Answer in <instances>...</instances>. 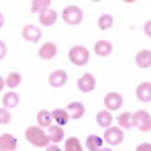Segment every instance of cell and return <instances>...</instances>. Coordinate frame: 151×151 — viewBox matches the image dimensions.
I'll use <instances>...</instances> for the list:
<instances>
[{
	"label": "cell",
	"instance_id": "6da1fadb",
	"mask_svg": "<svg viewBox=\"0 0 151 151\" xmlns=\"http://www.w3.org/2000/svg\"><path fill=\"white\" fill-rule=\"evenodd\" d=\"M25 138H27V141L30 145H34L35 148H44V146H47L49 141H50L47 133H44V129L40 126H30V128H27Z\"/></svg>",
	"mask_w": 151,
	"mask_h": 151
},
{
	"label": "cell",
	"instance_id": "7a4b0ae2",
	"mask_svg": "<svg viewBox=\"0 0 151 151\" xmlns=\"http://www.w3.org/2000/svg\"><path fill=\"white\" fill-rule=\"evenodd\" d=\"M69 60L76 65H86L89 62V50L82 45H76L69 50Z\"/></svg>",
	"mask_w": 151,
	"mask_h": 151
},
{
	"label": "cell",
	"instance_id": "3957f363",
	"mask_svg": "<svg viewBox=\"0 0 151 151\" xmlns=\"http://www.w3.org/2000/svg\"><path fill=\"white\" fill-rule=\"evenodd\" d=\"M62 19L69 25H79L82 22V10L77 5H67L62 12Z\"/></svg>",
	"mask_w": 151,
	"mask_h": 151
},
{
	"label": "cell",
	"instance_id": "277c9868",
	"mask_svg": "<svg viewBox=\"0 0 151 151\" xmlns=\"http://www.w3.org/2000/svg\"><path fill=\"white\" fill-rule=\"evenodd\" d=\"M133 123H134V126L141 133L151 131V116L146 111H143V109H139V111H136L133 114Z\"/></svg>",
	"mask_w": 151,
	"mask_h": 151
},
{
	"label": "cell",
	"instance_id": "5b68a950",
	"mask_svg": "<svg viewBox=\"0 0 151 151\" xmlns=\"http://www.w3.org/2000/svg\"><path fill=\"white\" fill-rule=\"evenodd\" d=\"M104 141L111 146H118L123 143V129L121 128H116V126H111L106 129L104 133Z\"/></svg>",
	"mask_w": 151,
	"mask_h": 151
},
{
	"label": "cell",
	"instance_id": "8992f818",
	"mask_svg": "<svg viewBox=\"0 0 151 151\" xmlns=\"http://www.w3.org/2000/svg\"><path fill=\"white\" fill-rule=\"evenodd\" d=\"M77 87L81 89L82 92H91L96 89V79H94V76L86 72L84 76H81L79 79H77Z\"/></svg>",
	"mask_w": 151,
	"mask_h": 151
},
{
	"label": "cell",
	"instance_id": "52a82bcc",
	"mask_svg": "<svg viewBox=\"0 0 151 151\" xmlns=\"http://www.w3.org/2000/svg\"><path fill=\"white\" fill-rule=\"evenodd\" d=\"M104 104L109 111H118L123 106V96L118 94V92H108L106 97H104Z\"/></svg>",
	"mask_w": 151,
	"mask_h": 151
},
{
	"label": "cell",
	"instance_id": "ba28073f",
	"mask_svg": "<svg viewBox=\"0 0 151 151\" xmlns=\"http://www.w3.org/2000/svg\"><path fill=\"white\" fill-rule=\"evenodd\" d=\"M22 37L25 40H29V42H39L40 37H42V30L39 27H35V25H32V24H29L22 30Z\"/></svg>",
	"mask_w": 151,
	"mask_h": 151
},
{
	"label": "cell",
	"instance_id": "9c48e42d",
	"mask_svg": "<svg viewBox=\"0 0 151 151\" xmlns=\"http://www.w3.org/2000/svg\"><path fill=\"white\" fill-rule=\"evenodd\" d=\"M65 82H67V72L62 69L54 70L52 74L49 76V84L52 87H62V86H65Z\"/></svg>",
	"mask_w": 151,
	"mask_h": 151
},
{
	"label": "cell",
	"instance_id": "30bf717a",
	"mask_svg": "<svg viewBox=\"0 0 151 151\" xmlns=\"http://www.w3.org/2000/svg\"><path fill=\"white\" fill-rule=\"evenodd\" d=\"M55 54H57V45L54 42H45L42 47L39 49V57L44 60H50L54 59Z\"/></svg>",
	"mask_w": 151,
	"mask_h": 151
},
{
	"label": "cell",
	"instance_id": "8fae6325",
	"mask_svg": "<svg viewBox=\"0 0 151 151\" xmlns=\"http://www.w3.org/2000/svg\"><path fill=\"white\" fill-rule=\"evenodd\" d=\"M136 97L143 103H151V82H143L136 87Z\"/></svg>",
	"mask_w": 151,
	"mask_h": 151
},
{
	"label": "cell",
	"instance_id": "7c38bea8",
	"mask_svg": "<svg viewBox=\"0 0 151 151\" xmlns=\"http://www.w3.org/2000/svg\"><path fill=\"white\" fill-rule=\"evenodd\" d=\"M17 148V139L12 134L5 133L0 136V151H14Z\"/></svg>",
	"mask_w": 151,
	"mask_h": 151
},
{
	"label": "cell",
	"instance_id": "4fadbf2b",
	"mask_svg": "<svg viewBox=\"0 0 151 151\" xmlns=\"http://www.w3.org/2000/svg\"><path fill=\"white\" fill-rule=\"evenodd\" d=\"M136 64H138V67H141V69H148L151 65V50H146V49L139 50V52L136 54Z\"/></svg>",
	"mask_w": 151,
	"mask_h": 151
},
{
	"label": "cell",
	"instance_id": "5bb4252c",
	"mask_svg": "<svg viewBox=\"0 0 151 151\" xmlns=\"http://www.w3.org/2000/svg\"><path fill=\"white\" fill-rule=\"evenodd\" d=\"M67 113L72 119H81L84 114H86V108L82 103H70L67 106Z\"/></svg>",
	"mask_w": 151,
	"mask_h": 151
},
{
	"label": "cell",
	"instance_id": "9a60e30c",
	"mask_svg": "<svg viewBox=\"0 0 151 151\" xmlns=\"http://www.w3.org/2000/svg\"><path fill=\"white\" fill-rule=\"evenodd\" d=\"M94 52L101 57H106L113 52V44L109 40H97L96 45H94Z\"/></svg>",
	"mask_w": 151,
	"mask_h": 151
},
{
	"label": "cell",
	"instance_id": "2e32d148",
	"mask_svg": "<svg viewBox=\"0 0 151 151\" xmlns=\"http://www.w3.org/2000/svg\"><path fill=\"white\" fill-rule=\"evenodd\" d=\"M49 139L52 141L54 145H57V143H60L62 141V138H64V129L60 128V126H57V124H52V126H49Z\"/></svg>",
	"mask_w": 151,
	"mask_h": 151
},
{
	"label": "cell",
	"instance_id": "e0dca14e",
	"mask_svg": "<svg viewBox=\"0 0 151 151\" xmlns=\"http://www.w3.org/2000/svg\"><path fill=\"white\" fill-rule=\"evenodd\" d=\"M52 119L55 121L57 126L62 128L64 124H67L70 116H69V113H67V109H54V111H52Z\"/></svg>",
	"mask_w": 151,
	"mask_h": 151
},
{
	"label": "cell",
	"instance_id": "ac0fdd59",
	"mask_svg": "<svg viewBox=\"0 0 151 151\" xmlns=\"http://www.w3.org/2000/svg\"><path fill=\"white\" fill-rule=\"evenodd\" d=\"M2 103H4V108H7V109L17 108V106H19V94L14 92V91L7 92V94H4V97H2Z\"/></svg>",
	"mask_w": 151,
	"mask_h": 151
},
{
	"label": "cell",
	"instance_id": "d6986e66",
	"mask_svg": "<svg viewBox=\"0 0 151 151\" xmlns=\"http://www.w3.org/2000/svg\"><path fill=\"white\" fill-rule=\"evenodd\" d=\"M96 121L101 128H111V124H113V116H111L109 111H99V113L96 114Z\"/></svg>",
	"mask_w": 151,
	"mask_h": 151
},
{
	"label": "cell",
	"instance_id": "ffe728a7",
	"mask_svg": "<svg viewBox=\"0 0 151 151\" xmlns=\"http://www.w3.org/2000/svg\"><path fill=\"white\" fill-rule=\"evenodd\" d=\"M55 20H57V12L55 10H50L49 9L47 12H44V14H40V17H39V22L42 24V25H54Z\"/></svg>",
	"mask_w": 151,
	"mask_h": 151
},
{
	"label": "cell",
	"instance_id": "44dd1931",
	"mask_svg": "<svg viewBox=\"0 0 151 151\" xmlns=\"http://www.w3.org/2000/svg\"><path fill=\"white\" fill-rule=\"evenodd\" d=\"M30 4H32V5H30V10H32L34 14H44V12L49 10L50 0H32Z\"/></svg>",
	"mask_w": 151,
	"mask_h": 151
},
{
	"label": "cell",
	"instance_id": "7402d4cb",
	"mask_svg": "<svg viewBox=\"0 0 151 151\" xmlns=\"http://www.w3.org/2000/svg\"><path fill=\"white\" fill-rule=\"evenodd\" d=\"M52 113H49V111H45V109H42V111H39L37 114V123L40 128H49V126H52Z\"/></svg>",
	"mask_w": 151,
	"mask_h": 151
},
{
	"label": "cell",
	"instance_id": "603a6c76",
	"mask_svg": "<svg viewBox=\"0 0 151 151\" xmlns=\"http://www.w3.org/2000/svg\"><path fill=\"white\" fill-rule=\"evenodd\" d=\"M86 146L89 151L99 150V148H103V138L97 136V134H89L86 138Z\"/></svg>",
	"mask_w": 151,
	"mask_h": 151
},
{
	"label": "cell",
	"instance_id": "cb8c5ba5",
	"mask_svg": "<svg viewBox=\"0 0 151 151\" xmlns=\"http://www.w3.org/2000/svg\"><path fill=\"white\" fill-rule=\"evenodd\" d=\"M118 123L121 128H124V129H131L133 126H134V123H133V114L129 113H123L118 116Z\"/></svg>",
	"mask_w": 151,
	"mask_h": 151
},
{
	"label": "cell",
	"instance_id": "d4e9b609",
	"mask_svg": "<svg viewBox=\"0 0 151 151\" xmlns=\"http://www.w3.org/2000/svg\"><path fill=\"white\" fill-rule=\"evenodd\" d=\"M114 24V19L113 15H109V14H104V15L99 17V20H97V25H99V29L101 30H108V29L113 27Z\"/></svg>",
	"mask_w": 151,
	"mask_h": 151
},
{
	"label": "cell",
	"instance_id": "484cf974",
	"mask_svg": "<svg viewBox=\"0 0 151 151\" xmlns=\"http://www.w3.org/2000/svg\"><path fill=\"white\" fill-rule=\"evenodd\" d=\"M20 82H22V76L19 74V72H10V74L7 76V79H5V86H9L10 89H14V87H17Z\"/></svg>",
	"mask_w": 151,
	"mask_h": 151
},
{
	"label": "cell",
	"instance_id": "4316f807",
	"mask_svg": "<svg viewBox=\"0 0 151 151\" xmlns=\"http://www.w3.org/2000/svg\"><path fill=\"white\" fill-rule=\"evenodd\" d=\"M64 151H82V146L77 138H69L65 141V150Z\"/></svg>",
	"mask_w": 151,
	"mask_h": 151
},
{
	"label": "cell",
	"instance_id": "83f0119b",
	"mask_svg": "<svg viewBox=\"0 0 151 151\" xmlns=\"http://www.w3.org/2000/svg\"><path fill=\"white\" fill-rule=\"evenodd\" d=\"M12 119V114L7 108H0V124H9Z\"/></svg>",
	"mask_w": 151,
	"mask_h": 151
},
{
	"label": "cell",
	"instance_id": "f1b7e54d",
	"mask_svg": "<svg viewBox=\"0 0 151 151\" xmlns=\"http://www.w3.org/2000/svg\"><path fill=\"white\" fill-rule=\"evenodd\" d=\"M136 151H151V145L150 143H143V145H139L136 148Z\"/></svg>",
	"mask_w": 151,
	"mask_h": 151
},
{
	"label": "cell",
	"instance_id": "f546056e",
	"mask_svg": "<svg viewBox=\"0 0 151 151\" xmlns=\"http://www.w3.org/2000/svg\"><path fill=\"white\" fill-rule=\"evenodd\" d=\"M5 54H7V49H5V44L2 42V40H0V60L4 59V57H5Z\"/></svg>",
	"mask_w": 151,
	"mask_h": 151
},
{
	"label": "cell",
	"instance_id": "4dcf8cb0",
	"mask_svg": "<svg viewBox=\"0 0 151 151\" xmlns=\"http://www.w3.org/2000/svg\"><path fill=\"white\" fill-rule=\"evenodd\" d=\"M143 30H145V34L148 35V37H151V20H148L145 24V29H143Z\"/></svg>",
	"mask_w": 151,
	"mask_h": 151
},
{
	"label": "cell",
	"instance_id": "1f68e13d",
	"mask_svg": "<svg viewBox=\"0 0 151 151\" xmlns=\"http://www.w3.org/2000/svg\"><path fill=\"white\" fill-rule=\"evenodd\" d=\"M45 151H62V150H60V148H59L57 145H52V146H49V148H47Z\"/></svg>",
	"mask_w": 151,
	"mask_h": 151
},
{
	"label": "cell",
	"instance_id": "d6a6232c",
	"mask_svg": "<svg viewBox=\"0 0 151 151\" xmlns=\"http://www.w3.org/2000/svg\"><path fill=\"white\" fill-rule=\"evenodd\" d=\"M4 86H5V79H4V77H2V76H0V91H2V89H4Z\"/></svg>",
	"mask_w": 151,
	"mask_h": 151
},
{
	"label": "cell",
	"instance_id": "836d02e7",
	"mask_svg": "<svg viewBox=\"0 0 151 151\" xmlns=\"http://www.w3.org/2000/svg\"><path fill=\"white\" fill-rule=\"evenodd\" d=\"M94 151H113L111 148H99V150H94Z\"/></svg>",
	"mask_w": 151,
	"mask_h": 151
},
{
	"label": "cell",
	"instance_id": "e575fe53",
	"mask_svg": "<svg viewBox=\"0 0 151 151\" xmlns=\"http://www.w3.org/2000/svg\"><path fill=\"white\" fill-rule=\"evenodd\" d=\"M2 25H4V15H2V12H0V29H2Z\"/></svg>",
	"mask_w": 151,
	"mask_h": 151
}]
</instances>
